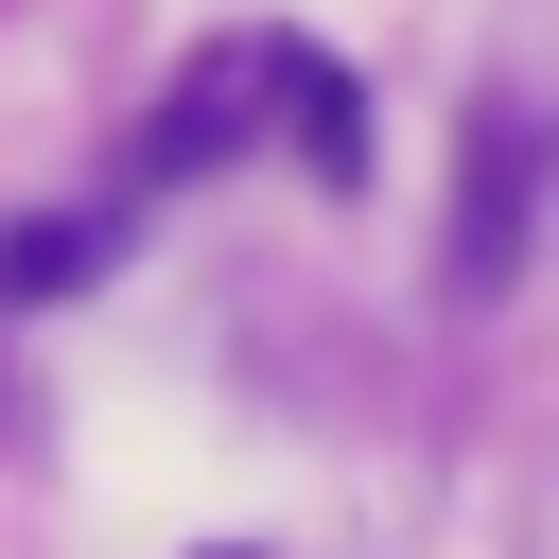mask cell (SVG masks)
I'll return each instance as SVG.
<instances>
[{"label": "cell", "instance_id": "3957f363", "mask_svg": "<svg viewBox=\"0 0 559 559\" xmlns=\"http://www.w3.org/2000/svg\"><path fill=\"white\" fill-rule=\"evenodd\" d=\"M87 280H105V227H87V210H17V227H0V314L87 297Z\"/></svg>", "mask_w": 559, "mask_h": 559}, {"label": "cell", "instance_id": "277c9868", "mask_svg": "<svg viewBox=\"0 0 559 559\" xmlns=\"http://www.w3.org/2000/svg\"><path fill=\"white\" fill-rule=\"evenodd\" d=\"M280 122H297V175H332V192L367 175V87H349V70H314V52H297V87H280Z\"/></svg>", "mask_w": 559, "mask_h": 559}, {"label": "cell", "instance_id": "7a4b0ae2", "mask_svg": "<svg viewBox=\"0 0 559 559\" xmlns=\"http://www.w3.org/2000/svg\"><path fill=\"white\" fill-rule=\"evenodd\" d=\"M280 87H297V52H280V35H262V52H227V70H192V87L140 122V175H192V157H227V140H245Z\"/></svg>", "mask_w": 559, "mask_h": 559}, {"label": "cell", "instance_id": "6da1fadb", "mask_svg": "<svg viewBox=\"0 0 559 559\" xmlns=\"http://www.w3.org/2000/svg\"><path fill=\"white\" fill-rule=\"evenodd\" d=\"M524 192H542V140H524V122H472V175H454V297H507Z\"/></svg>", "mask_w": 559, "mask_h": 559}]
</instances>
